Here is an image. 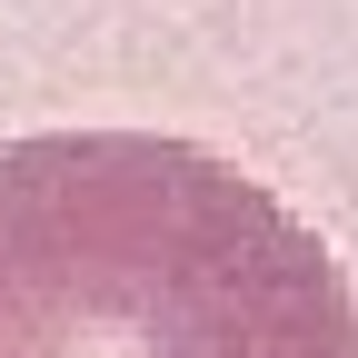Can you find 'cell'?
I'll return each mask as SVG.
<instances>
[{
  "label": "cell",
  "mask_w": 358,
  "mask_h": 358,
  "mask_svg": "<svg viewBox=\"0 0 358 358\" xmlns=\"http://www.w3.org/2000/svg\"><path fill=\"white\" fill-rule=\"evenodd\" d=\"M0 358H358L329 239L159 129L0 140Z\"/></svg>",
  "instance_id": "1"
}]
</instances>
